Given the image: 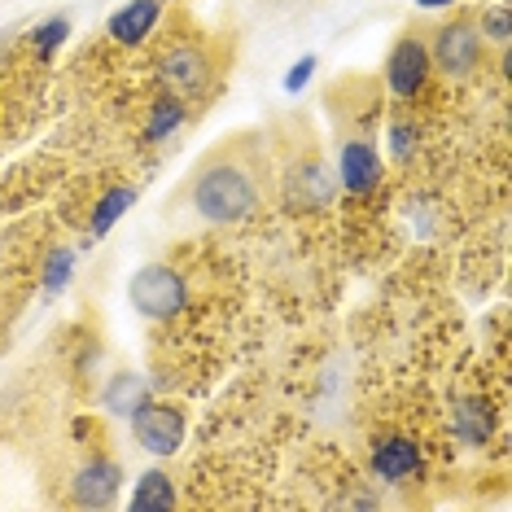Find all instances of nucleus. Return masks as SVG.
Returning <instances> with one entry per match:
<instances>
[{"label":"nucleus","instance_id":"2","mask_svg":"<svg viewBox=\"0 0 512 512\" xmlns=\"http://www.w3.org/2000/svg\"><path fill=\"white\" fill-rule=\"evenodd\" d=\"M127 298H132V307L141 311L145 320L167 324V320H180L184 307H189V281H184L171 263H149L132 276Z\"/></svg>","mask_w":512,"mask_h":512},{"label":"nucleus","instance_id":"17","mask_svg":"<svg viewBox=\"0 0 512 512\" xmlns=\"http://www.w3.org/2000/svg\"><path fill=\"white\" fill-rule=\"evenodd\" d=\"M473 22H477V31H482V40H495V44H508L512 40V9L508 5L482 9Z\"/></svg>","mask_w":512,"mask_h":512},{"label":"nucleus","instance_id":"14","mask_svg":"<svg viewBox=\"0 0 512 512\" xmlns=\"http://www.w3.org/2000/svg\"><path fill=\"white\" fill-rule=\"evenodd\" d=\"M132 508L136 512H167V508H176V486H171V477L162 469H149L141 482H136V491H132Z\"/></svg>","mask_w":512,"mask_h":512},{"label":"nucleus","instance_id":"20","mask_svg":"<svg viewBox=\"0 0 512 512\" xmlns=\"http://www.w3.org/2000/svg\"><path fill=\"white\" fill-rule=\"evenodd\" d=\"M316 71H320V57H316V53L298 57V62L285 71V92H289V97H298V92H307V84H311V79H316Z\"/></svg>","mask_w":512,"mask_h":512},{"label":"nucleus","instance_id":"4","mask_svg":"<svg viewBox=\"0 0 512 512\" xmlns=\"http://www.w3.org/2000/svg\"><path fill=\"white\" fill-rule=\"evenodd\" d=\"M158 79L180 101H202L211 92V57H206L202 44L176 40L158 53Z\"/></svg>","mask_w":512,"mask_h":512},{"label":"nucleus","instance_id":"8","mask_svg":"<svg viewBox=\"0 0 512 512\" xmlns=\"http://www.w3.org/2000/svg\"><path fill=\"white\" fill-rule=\"evenodd\" d=\"M337 180L351 197H368L381 184V154L364 136H351L337 149Z\"/></svg>","mask_w":512,"mask_h":512},{"label":"nucleus","instance_id":"13","mask_svg":"<svg viewBox=\"0 0 512 512\" xmlns=\"http://www.w3.org/2000/svg\"><path fill=\"white\" fill-rule=\"evenodd\" d=\"M132 206H136V189H127V184H119V189H106V193L97 197V206H92V219H88L92 237L101 241L127 211H132Z\"/></svg>","mask_w":512,"mask_h":512},{"label":"nucleus","instance_id":"5","mask_svg":"<svg viewBox=\"0 0 512 512\" xmlns=\"http://www.w3.org/2000/svg\"><path fill=\"white\" fill-rule=\"evenodd\" d=\"M368 464L386 486H412L425 473V451L407 434H377L368 447Z\"/></svg>","mask_w":512,"mask_h":512},{"label":"nucleus","instance_id":"11","mask_svg":"<svg viewBox=\"0 0 512 512\" xmlns=\"http://www.w3.org/2000/svg\"><path fill=\"white\" fill-rule=\"evenodd\" d=\"M451 429H456V438L464 442V447H486V442H491V429H495L491 403H486L482 394L460 399L456 412H451Z\"/></svg>","mask_w":512,"mask_h":512},{"label":"nucleus","instance_id":"1","mask_svg":"<svg viewBox=\"0 0 512 512\" xmlns=\"http://www.w3.org/2000/svg\"><path fill=\"white\" fill-rule=\"evenodd\" d=\"M254 206H259V184L237 162H215L193 180V211L206 224H241L254 215Z\"/></svg>","mask_w":512,"mask_h":512},{"label":"nucleus","instance_id":"10","mask_svg":"<svg viewBox=\"0 0 512 512\" xmlns=\"http://www.w3.org/2000/svg\"><path fill=\"white\" fill-rule=\"evenodd\" d=\"M119 482H123V473H119V464H114V460H106V456L88 460L84 469L75 473V504L110 508L114 499H119Z\"/></svg>","mask_w":512,"mask_h":512},{"label":"nucleus","instance_id":"9","mask_svg":"<svg viewBox=\"0 0 512 512\" xmlns=\"http://www.w3.org/2000/svg\"><path fill=\"white\" fill-rule=\"evenodd\" d=\"M162 27V0H127L123 9H114L106 22V36L123 49H141V44Z\"/></svg>","mask_w":512,"mask_h":512},{"label":"nucleus","instance_id":"3","mask_svg":"<svg viewBox=\"0 0 512 512\" xmlns=\"http://www.w3.org/2000/svg\"><path fill=\"white\" fill-rule=\"evenodd\" d=\"M482 31H477L473 18H451L434 31V44H429V62L438 66L447 79H469L477 66H482Z\"/></svg>","mask_w":512,"mask_h":512},{"label":"nucleus","instance_id":"7","mask_svg":"<svg viewBox=\"0 0 512 512\" xmlns=\"http://www.w3.org/2000/svg\"><path fill=\"white\" fill-rule=\"evenodd\" d=\"M429 71H434V62H429V44L421 36H403L390 49V57H386V88H390V97L394 101L421 97L425 84H429Z\"/></svg>","mask_w":512,"mask_h":512},{"label":"nucleus","instance_id":"15","mask_svg":"<svg viewBox=\"0 0 512 512\" xmlns=\"http://www.w3.org/2000/svg\"><path fill=\"white\" fill-rule=\"evenodd\" d=\"M141 403H145V386H141V377L123 372V377H114V381H110V390H106V407H110V412L132 416Z\"/></svg>","mask_w":512,"mask_h":512},{"label":"nucleus","instance_id":"6","mask_svg":"<svg viewBox=\"0 0 512 512\" xmlns=\"http://www.w3.org/2000/svg\"><path fill=\"white\" fill-rule=\"evenodd\" d=\"M184 412L176 403H158V399H145L141 407L132 412V434L136 442L149 451V456H176L180 442H184Z\"/></svg>","mask_w":512,"mask_h":512},{"label":"nucleus","instance_id":"18","mask_svg":"<svg viewBox=\"0 0 512 512\" xmlns=\"http://www.w3.org/2000/svg\"><path fill=\"white\" fill-rule=\"evenodd\" d=\"M416 149H421V127L399 119L390 127V154H394V162H403V167H407V162L416 158Z\"/></svg>","mask_w":512,"mask_h":512},{"label":"nucleus","instance_id":"19","mask_svg":"<svg viewBox=\"0 0 512 512\" xmlns=\"http://www.w3.org/2000/svg\"><path fill=\"white\" fill-rule=\"evenodd\" d=\"M71 267H75V250L62 246L49 254V267H44V294H57L66 281H71Z\"/></svg>","mask_w":512,"mask_h":512},{"label":"nucleus","instance_id":"21","mask_svg":"<svg viewBox=\"0 0 512 512\" xmlns=\"http://www.w3.org/2000/svg\"><path fill=\"white\" fill-rule=\"evenodd\" d=\"M416 5H421V9H451L456 0H416Z\"/></svg>","mask_w":512,"mask_h":512},{"label":"nucleus","instance_id":"22","mask_svg":"<svg viewBox=\"0 0 512 512\" xmlns=\"http://www.w3.org/2000/svg\"><path fill=\"white\" fill-rule=\"evenodd\" d=\"M0 62H5V57H0Z\"/></svg>","mask_w":512,"mask_h":512},{"label":"nucleus","instance_id":"12","mask_svg":"<svg viewBox=\"0 0 512 512\" xmlns=\"http://www.w3.org/2000/svg\"><path fill=\"white\" fill-rule=\"evenodd\" d=\"M184 119H189V106H184L176 92H158V97L149 101V114H145V141L162 145L171 132H180Z\"/></svg>","mask_w":512,"mask_h":512},{"label":"nucleus","instance_id":"16","mask_svg":"<svg viewBox=\"0 0 512 512\" xmlns=\"http://www.w3.org/2000/svg\"><path fill=\"white\" fill-rule=\"evenodd\" d=\"M66 40H71V18H66V14H57V18H49V22H40V27L31 31V49L40 53V62H49V57L62 49Z\"/></svg>","mask_w":512,"mask_h":512}]
</instances>
